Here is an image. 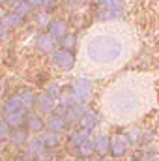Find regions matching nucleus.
Instances as JSON below:
<instances>
[{
    "label": "nucleus",
    "mask_w": 159,
    "mask_h": 161,
    "mask_svg": "<svg viewBox=\"0 0 159 161\" xmlns=\"http://www.w3.org/2000/svg\"><path fill=\"white\" fill-rule=\"evenodd\" d=\"M49 21H51V17H49V13H47V11H43L41 15H38V19H36V23H38V25H43V26H47V25H49Z\"/></svg>",
    "instance_id": "c85d7f7f"
},
{
    "label": "nucleus",
    "mask_w": 159,
    "mask_h": 161,
    "mask_svg": "<svg viewBox=\"0 0 159 161\" xmlns=\"http://www.w3.org/2000/svg\"><path fill=\"white\" fill-rule=\"evenodd\" d=\"M68 127H69V125L66 124L64 116H60V114H49V118L45 120V129L54 131V133H62V131H66Z\"/></svg>",
    "instance_id": "f8f14e48"
},
{
    "label": "nucleus",
    "mask_w": 159,
    "mask_h": 161,
    "mask_svg": "<svg viewBox=\"0 0 159 161\" xmlns=\"http://www.w3.org/2000/svg\"><path fill=\"white\" fill-rule=\"evenodd\" d=\"M75 60H77V58H75V53H71V51L58 49V51L52 53V66L58 68V69H62V71H69V69H73Z\"/></svg>",
    "instance_id": "39448f33"
},
{
    "label": "nucleus",
    "mask_w": 159,
    "mask_h": 161,
    "mask_svg": "<svg viewBox=\"0 0 159 161\" xmlns=\"http://www.w3.org/2000/svg\"><path fill=\"white\" fill-rule=\"evenodd\" d=\"M34 107H36V113H38V114H52V111H54V101H52L51 97H47L45 94H36Z\"/></svg>",
    "instance_id": "9b49d317"
},
{
    "label": "nucleus",
    "mask_w": 159,
    "mask_h": 161,
    "mask_svg": "<svg viewBox=\"0 0 159 161\" xmlns=\"http://www.w3.org/2000/svg\"><path fill=\"white\" fill-rule=\"evenodd\" d=\"M13 13H15V15H19V17L25 21V19L32 13V6H30L26 0H17V2L13 4Z\"/></svg>",
    "instance_id": "5701e85b"
},
{
    "label": "nucleus",
    "mask_w": 159,
    "mask_h": 161,
    "mask_svg": "<svg viewBox=\"0 0 159 161\" xmlns=\"http://www.w3.org/2000/svg\"><path fill=\"white\" fill-rule=\"evenodd\" d=\"M58 107H62V109H68V107H71L73 103H75V99H73V96H71V90L68 88V90H62L60 92V96H58Z\"/></svg>",
    "instance_id": "a878e982"
},
{
    "label": "nucleus",
    "mask_w": 159,
    "mask_h": 161,
    "mask_svg": "<svg viewBox=\"0 0 159 161\" xmlns=\"http://www.w3.org/2000/svg\"><path fill=\"white\" fill-rule=\"evenodd\" d=\"M69 90H71V96H73L75 103L84 105L86 99L90 97L92 90H94V82L88 79V77H77V79L71 82V88Z\"/></svg>",
    "instance_id": "20e7f679"
},
{
    "label": "nucleus",
    "mask_w": 159,
    "mask_h": 161,
    "mask_svg": "<svg viewBox=\"0 0 159 161\" xmlns=\"http://www.w3.org/2000/svg\"><path fill=\"white\" fill-rule=\"evenodd\" d=\"M92 137H90V133H86L84 129H80V127H75V129H71L69 131V135H68V141H69V144L73 146V148H77L80 144H84V142H88Z\"/></svg>",
    "instance_id": "4468645a"
},
{
    "label": "nucleus",
    "mask_w": 159,
    "mask_h": 161,
    "mask_svg": "<svg viewBox=\"0 0 159 161\" xmlns=\"http://www.w3.org/2000/svg\"><path fill=\"white\" fill-rule=\"evenodd\" d=\"M88 111H86V107L84 105H80V103H73L71 107H68L66 109V113H64V120L68 125H73V124H79L80 118L86 114Z\"/></svg>",
    "instance_id": "6e6552de"
},
{
    "label": "nucleus",
    "mask_w": 159,
    "mask_h": 161,
    "mask_svg": "<svg viewBox=\"0 0 159 161\" xmlns=\"http://www.w3.org/2000/svg\"><path fill=\"white\" fill-rule=\"evenodd\" d=\"M97 125H99V116H97L96 113H92V111H88L79 122V127L84 129L86 133H90V135H92V131H94Z\"/></svg>",
    "instance_id": "2eb2a0df"
},
{
    "label": "nucleus",
    "mask_w": 159,
    "mask_h": 161,
    "mask_svg": "<svg viewBox=\"0 0 159 161\" xmlns=\"http://www.w3.org/2000/svg\"><path fill=\"white\" fill-rule=\"evenodd\" d=\"M40 139L43 141V144H45L47 150H51V148H58V146L62 144V137H60V133H54V131H49V129H43V131H41Z\"/></svg>",
    "instance_id": "ddd939ff"
},
{
    "label": "nucleus",
    "mask_w": 159,
    "mask_h": 161,
    "mask_svg": "<svg viewBox=\"0 0 159 161\" xmlns=\"http://www.w3.org/2000/svg\"><path fill=\"white\" fill-rule=\"evenodd\" d=\"M45 152H47V148H45V144H43V141L40 137H32V139L26 141V156L28 158L40 159Z\"/></svg>",
    "instance_id": "9d476101"
},
{
    "label": "nucleus",
    "mask_w": 159,
    "mask_h": 161,
    "mask_svg": "<svg viewBox=\"0 0 159 161\" xmlns=\"http://www.w3.org/2000/svg\"><path fill=\"white\" fill-rule=\"evenodd\" d=\"M15 113H28V111L23 109V105L19 103L17 96H11V97H8L6 103H4V114H15Z\"/></svg>",
    "instance_id": "412c9836"
},
{
    "label": "nucleus",
    "mask_w": 159,
    "mask_h": 161,
    "mask_svg": "<svg viewBox=\"0 0 159 161\" xmlns=\"http://www.w3.org/2000/svg\"><path fill=\"white\" fill-rule=\"evenodd\" d=\"M6 34H8V32H6V28H4V25H2V21H0V41L6 38Z\"/></svg>",
    "instance_id": "2f4dec72"
},
{
    "label": "nucleus",
    "mask_w": 159,
    "mask_h": 161,
    "mask_svg": "<svg viewBox=\"0 0 159 161\" xmlns=\"http://www.w3.org/2000/svg\"><path fill=\"white\" fill-rule=\"evenodd\" d=\"M60 49H64V51H75V47H77V36L73 34V32H68V34H64L62 38H60Z\"/></svg>",
    "instance_id": "b1692460"
},
{
    "label": "nucleus",
    "mask_w": 159,
    "mask_h": 161,
    "mask_svg": "<svg viewBox=\"0 0 159 161\" xmlns=\"http://www.w3.org/2000/svg\"><path fill=\"white\" fill-rule=\"evenodd\" d=\"M60 2H62V0H43V6H45V11H47V13H51L52 9H56V8L60 6Z\"/></svg>",
    "instance_id": "cd10ccee"
},
{
    "label": "nucleus",
    "mask_w": 159,
    "mask_h": 161,
    "mask_svg": "<svg viewBox=\"0 0 159 161\" xmlns=\"http://www.w3.org/2000/svg\"><path fill=\"white\" fill-rule=\"evenodd\" d=\"M47 34L54 41H58L64 34H68V23L64 19H51L47 25Z\"/></svg>",
    "instance_id": "1a4fd4ad"
},
{
    "label": "nucleus",
    "mask_w": 159,
    "mask_h": 161,
    "mask_svg": "<svg viewBox=\"0 0 159 161\" xmlns=\"http://www.w3.org/2000/svg\"><path fill=\"white\" fill-rule=\"evenodd\" d=\"M8 135H9V129L6 127L4 120H0V142H2V141H6V139H8Z\"/></svg>",
    "instance_id": "c756f323"
},
{
    "label": "nucleus",
    "mask_w": 159,
    "mask_h": 161,
    "mask_svg": "<svg viewBox=\"0 0 159 161\" xmlns=\"http://www.w3.org/2000/svg\"><path fill=\"white\" fill-rule=\"evenodd\" d=\"M8 139L11 141V144H15V146H21V144H25V142H26L30 137H28V131H26L25 127H19V129H13V131H9Z\"/></svg>",
    "instance_id": "4be33fe9"
},
{
    "label": "nucleus",
    "mask_w": 159,
    "mask_h": 161,
    "mask_svg": "<svg viewBox=\"0 0 159 161\" xmlns=\"http://www.w3.org/2000/svg\"><path fill=\"white\" fill-rule=\"evenodd\" d=\"M127 150H129V146H127V142H125V139H123L122 135H112V137H109V150H107V156H111V158H114V159H120V158H123V156L127 154Z\"/></svg>",
    "instance_id": "423d86ee"
},
{
    "label": "nucleus",
    "mask_w": 159,
    "mask_h": 161,
    "mask_svg": "<svg viewBox=\"0 0 159 161\" xmlns=\"http://www.w3.org/2000/svg\"><path fill=\"white\" fill-rule=\"evenodd\" d=\"M26 2L32 6V9H34V8H41V6H43V0H26Z\"/></svg>",
    "instance_id": "7c9ffc66"
},
{
    "label": "nucleus",
    "mask_w": 159,
    "mask_h": 161,
    "mask_svg": "<svg viewBox=\"0 0 159 161\" xmlns=\"http://www.w3.org/2000/svg\"><path fill=\"white\" fill-rule=\"evenodd\" d=\"M0 21H2L6 32H8V30H15V28H19V26L23 25V19H21L19 15H15L13 11H8L4 17H0Z\"/></svg>",
    "instance_id": "6ab92c4d"
},
{
    "label": "nucleus",
    "mask_w": 159,
    "mask_h": 161,
    "mask_svg": "<svg viewBox=\"0 0 159 161\" xmlns=\"http://www.w3.org/2000/svg\"><path fill=\"white\" fill-rule=\"evenodd\" d=\"M97 21H116L123 15V0H96Z\"/></svg>",
    "instance_id": "f03ea898"
},
{
    "label": "nucleus",
    "mask_w": 159,
    "mask_h": 161,
    "mask_svg": "<svg viewBox=\"0 0 159 161\" xmlns=\"http://www.w3.org/2000/svg\"><path fill=\"white\" fill-rule=\"evenodd\" d=\"M17 99H19V103L23 105V109H25V111H30V109H34V99H36V94H34L32 90L25 88V90H21V92L17 94Z\"/></svg>",
    "instance_id": "aec40b11"
},
{
    "label": "nucleus",
    "mask_w": 159,
    "mask_h": 161,
    "mask_svg": "<svg viewBox=\"0 0 159 161\" xmlns=\"http://www.w3.org/2000/svg\"><path fill=\"white\" fill-rule=\"evenodd\" d=\"M92 142H94V154H97L99 158H105L107 150H109V135L101 133L99 137L92 139Z\"/></svg>",
    "instance_id": "f3484780"
},
{
    "label": "nucleus",
    "mask_w": 159,
    "mask_h": 161,
    "mask_svg": "<svg viewBox=\"0 0 159 161\" xmlns=\"http://www.w3.org/2000/svg\"><path fill=\"white\" fill-rule=\"evenodd\" d=\"M13 0H0V6H6V4H11Z\"/></svg>",
    "instance_id": "473e14b6"
},
{
    "label": "nucleus",
    "mask_w": 159,
    "mask_h": 161,
    "mask_svg": "<svg viewBox=\"0 0 159 161\" xmlns=\"http://www.w3.org/2000/svg\"><path fill=\"white\" fill-rule=\"evenodd\" d=\"M111 107L116 109V113H131L139 107V99L129 90H116L111 96Z\"/></svg>",
    "instance_id": "7ed1b4c3"
},
{
    "label": "nucleus",
    "mask_w": 159,
    "mask_h": 161,
    "mask_svg": "<svg viewBox=\"0 0 159 161\" xmlns=\"http://www.w3.org/2000/svg\"><path fill=\"white\" fill-rule=\"evenodd\" d=\"M75 161H90V159H82V158H77Z\"/></svg>",
    "instance_id": "72a5a7b5"
},
{
    "label": "nucleus",
    "mask_w": 159,
    "mask_h": 161,
    "mask_svg": "<svg viewBox=\"0 0 159 161\" xmlns=\"http://www.w3.org/2000/svg\"><path fill=\"white\" fill-rule=\"evenodd\" d=\"M60 92H62V86H60L58 82H54V80H52V82H49V84L45 86V92H43V94H45L47 97H51V99L54 101V99H58Z\"/></svg>",
    "instance_id": "bb28decb"
},
{
    "label": "nucleus",
    "mask_w": 159,
    "mask_h": 161,
    "mask_svg": "<svg viewBox=\"0 0 159 161\" xmlns=\"http://www.w3.org/2000/svg\"><path fill=\"white\" fill-rule=\"evenodd\" d=\"M25 114H26V113L4 114V124H6V127H8L9 131H13V129H19V127H23V124H25Z\"/></svg>",
    "instance_id": "a211bd4d"
},
{
    "label": "nucleus",
    "mask_w": 159,
    "mask_h": 161,
    "mask_svg": "<svg viewBox=\"0 0 159 161\" xmlns=\"http://www.w3.org/2000/svg\"><path fill=\"white\" fill-rule=\"evenodd\" d=\"M36 47H38V51H41V53H51V54H52V53L56 51V41L45 32V34H40V36H38Z\"/></svg>",
    "instance_id": "dca6fc26"
},
{
    "label": "nucleus",
    "mask_w": 159,
    "mask_h": 161,
    "mask_svg": "<svg viewBox=\"0 0 159 161\" xmlns=\"http://www.w3.org/2000/svg\"><path fill=\"white\" fill-rule=\"evenodd\" d=\"M23 127H25L28 133H41V131L45 129V120H43L41 114L34 113V111H28V113L25 114V124H23Z\"/></svg>",
    "instance_id": "0eeeda50"
},
{
    "label": "nucleus",
    "mask_w": 159,
    "mask_h": 161,
    "mask_svg": "<svg viewBox=\"0 0 159 161\" xmlns=\"http://www.w3.org/2000/svg\"><path fill=\"white\" fill-rule=\"evenodd\" d=\"M0 150H2V142H0Z\"/></svg>",
    "instance_id": "c9c22d12"
},
{
    "label": "nucleus",
    "mask_w": 159,
    "mask_h": 161,
    "mask_svg": "<svg viewBox=\"0 0 159 161\" xmlns=\"http://www.w3.org/2000/svg\"><path fill=\"white\" fill-rule=\"evenodd\" d=\"M75 154L82 158V159H90L92 156H94V142H92V139L88 141V142H84V144H80L75 148Z\"/></svg>",
    "instance_id": "393cba45"
},
{
    "label": "nucleus",
    "mask_w": 159,
    "mask_h": 161,
    "mask_svg": "<svg viewBox=\"0 0 159 161\" xmlns=\"http://www.w3.org/2000/svg\"><path fill=\"white\" fill-rule=\"evenodd\" d=\"M88 56L96 62V64H112L114 60H118L123 45L118 38L114 36H107V34H97L88 41Z\"/></svg>",
    "instance_id": "f257e3e1"
},
{
    "label": "nucleus",
    "mask_w": 159,
    "mask_h": 161,
    "mask_svg": "<svg viewBox=\"0 0 159 161\" xmlns=\"http://www.w3.org/2000/svg\"><path fill=\"white\" fill-rule=\"evenodd\" d=\"M13 161H23V159H13Z\"/></svg>",
    "instance_id": "f704fd0d"
}]
</instances>
